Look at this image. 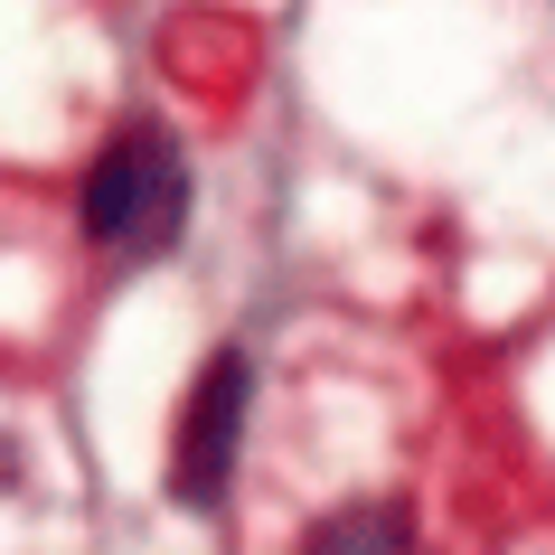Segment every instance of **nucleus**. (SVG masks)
<instances>
[{
	"label": "nucleus",
	"mask_w": 555,
	"mask_h": 555,
	"mask_svg": "<svg viewBox=\"0 0 555 555\" xmlns=\"http://www.w3.org/2000/svg\"><path fill=\"white\" fill-rule=\"evenodd\" d=\"M179 207H189V170L160 132H122L86 179V235L94 245H170Z\"/></svg>",
	"instance_id": "obj_1"
},
{
	"label": "nucleus",
	"mask_w": 555,
	"mask_h": 555,
	"mask_svg": "<svg viewBox=\"0 0 555 555\" xmlns=\"http://www.w3.org/2000/svg\"><path fill=\"white\" fill-rule=\"evenodd\" d=\"M235 424H245V358L227 349V358H207L198 396H189V414H179V462H170V480H179V499H189V508H207V499L227 490Z\"/></svg>",
	"instance_id": "obj_2"
},
{
	"label": "nucleus",
	"mask_w": 555,
	"mask_h": 555,
	"mask_svg": "<svg viewBox=\"0 0 555 555\" xmlns=\"http://www.w3.org/2000/svg\"><path fill=\"white\" fill-rule=\"evenodd\" d=\"M301 555H414V537H405L396 508H330V518L301 537Z\"/></svg>",
	"instance_id": "obj_3"
}]
</instances>
